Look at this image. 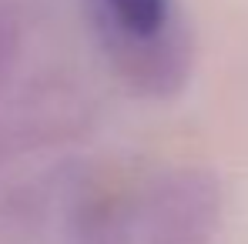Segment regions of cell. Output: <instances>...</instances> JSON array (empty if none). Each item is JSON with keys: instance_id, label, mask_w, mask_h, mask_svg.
<instances>
[{"instance_id": "2", "label": "cell", "mask_w": 248, "mask_h": 244, "mask_svg": "<svg viewBox=\"0 0 248 244\" xmlns=\"http://www.w3.org/2000/svg\"><path fill=\"white\" fill-rule=\"evenodd\" d=\"M101 41H148L178 17L171 0H91Z\"/></svg>"}, {"instance_id": "1", "label": "cell", "mask_w": 248, "mask_h": 244, "mask_svg": "<svg viewBox=\"0 0 248 244\" xmlns=\"http://www.w3.org/2000/svg\"><path fill=\"white\" fill-rule=\"evenodd\" d=\"M215 184L205 174H178L151 201L148 244H208L215 228Z\"/></svg>"}]
</instances>
